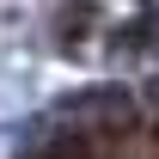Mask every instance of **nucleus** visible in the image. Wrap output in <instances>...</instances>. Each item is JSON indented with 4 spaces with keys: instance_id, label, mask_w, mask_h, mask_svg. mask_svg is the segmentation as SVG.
Wrapping results in <instances>:
<instances>
[{
    "instance_id": "obj_1",
    "label": "nucleus",
    "mask_w": 159,
    "mask_h": 159,
    "mask_svg": "<svg viewBox=\"0 0 159 159\" xmlns=\"http://www.w3.org/2000/svg\"><path fill=\"white\" fill-rule=\"evenodd\" d=\"M92 19H98V0H67L61 6V49H80V43L92 37Z\"/></svg>"
}]
</instances>
